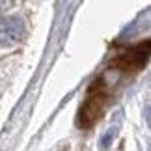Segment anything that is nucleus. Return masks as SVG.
I'll return each mask as SVG.
<instances>
[{
  "label": "nucleus",
  "instance_id": "f03ea898",
  "mask_svg": "<svg viewBox=\"0 0 151 151\" xmlns=\"http://www.w3.org/2000/svg\"><path fill=\"white\" fill-rule=\"evenodd\" d=\"M149 56H151V39H146V41L127 49L123 54L116 56L110 62V67L118 69V71H138L147 63Z\"/></svg>",
  "mask_w": 151,
  "mask_h": 151
},
{
  "label": "nucleus",
  "instance_id": "f257e3e1",
  "mask_svg": "<svg viewBox=\"0 0 151 151\" xmlns=\"http://www.w3.org/2000/svg\"><path fill=\"white\" fill-rule=\"evenodd\" d=\"M104 101H106V93H104V84L103 80H95L93 86L90 88V93L86 97L84 104L80 106L78 114V123L82 129H90L91 125L99 119V116L104 108Z\"/></svg>",
  "mask_w": 151,
  "mask_h": 151
},
{
  "label": "nucleus",
  "instance_id": "0eeeda50",
  "mask_svg": "<svg viewBox=\"0 0 151 151\" xmlns=\"http://www.w3.org/2000/svg\"><path fill=\"white\" fill-rule=\"evenodd\" d=\"M147 151H151V140L147 142Z\"/></svg>",
  "mask_w": 151,
  "mask_h": 151
},
{
  "label": "nucleus",
  "instance_id": "7ed1b4c3",
  "mask_svg": "<svg viewBox=\"0 0 151 151\" xmlns=\"http://www.w3.org/2000/svg\"><path fill=\"white\" fill-rule=\"evenodd\" d=\"M26 36V24L24 19L19 15H11L0 21V49L13 47L21 43Z\"/></svg>",
  "mask_w": 151,
  "mask_h": 151
},
{
  "label": "nucleus",
  "instance_id": "423d86ee",
  "mask_svg": "<svg viewBox=\"0 0 151 151\" xmlns=\"http://www.w3.org/2000/svg\"><path fill=\"white\" fill-rule=\"evenodd\" d=\"M146 118H147V121H149V125H151V110H149V108L146 110Z\"/></svg>",
  "mask_w": 151,
  "mask_h": 151
},
{
  "label": "nucleus",
  "instance_id": "20e7f679",
  "mask_svg": "<svg viewBox=\"0 0 151 151\" xmlns=\"http://www.w3.org/2000/svg\"><path fill=\"white\" fill-rule=\"evenodd\" d=\"M118 131H119V125H118V123L108 127V131L101 136V147H103V149H108V147H110V144H112L114 138L118 136Z\"/></svg>",
  "mask_w": 151,
  "mask_h": 151
},
{
  "label": "nucleus",
  "instance_id": "39448f33",
  "mask_svg": "<svg viewBox=\"0 0 151 151\" xmlns=\"http://www.w3.org/2000/svg\"><path fill=\"white\" fill-rule=\"evenodd\" d=\"M9 6H11L9 2H0V13H4V9H6V8H9Z\"/></svg>",
  "mask_w": 151,
  "mask_h": 151
}]
</instances>
